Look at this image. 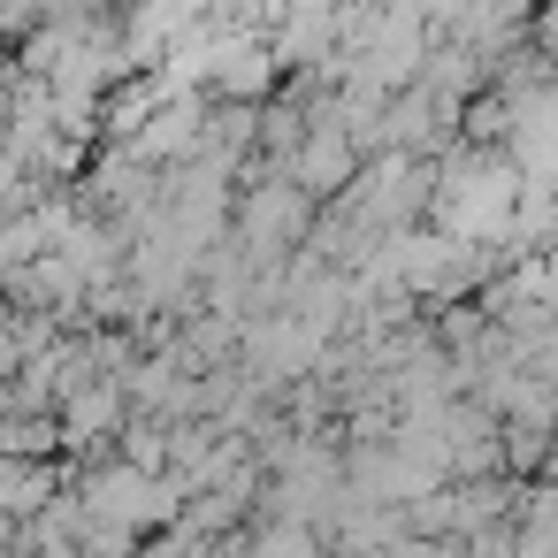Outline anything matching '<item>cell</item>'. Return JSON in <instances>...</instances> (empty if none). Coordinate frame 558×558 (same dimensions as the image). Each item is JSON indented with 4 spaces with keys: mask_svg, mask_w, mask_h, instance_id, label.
Here are the masks:
<instances>
[{
    "mask_svg": "<svg viewBox=\"0 0 558 558\" xmlns=\"http://www.w3.org/2000/svg\"><path fill=\"white\" fill-rule=\"evenodd\" d=\"M352 161H360V138H352L344 123H322V131L306 138V154H299V184H306V192H344Z\"/></svg>",
    "mask_w": 558,
    "mask_h": 558,
    "instance_id": "cell-2",
    "label": "cell"
},
{
    "mask_svg": "<svg viewBox=\"0 0 558 558\" xmlns=\"http://www.w3.org/2000/svg\"><path fill=\"white\" fill-rule=\"evenodd\" d=\"M123 413V390L116 383H100V390H85V398H70V436H108V421Z\"/></svg>",
    "mask_w": 558,
    "mask_h": 558,
    "instance_id": "cell-3",
    "label": "cell"
},
{
    "mask_svg": "<svg viewBox=\"0 0 558 558\" xmlns=\"http://www.w3.org/2000/svg\"><path fill=\"white\" fill-rule=\"evenodd\" d=\"M512 184H520V169H512L505 154H459L436 207H444V222H451L459 238H489V230H505V215H512Z\"/></svg>",
    "mask_w": 558,
    "mask_h": 558,
    "instance_id": "cell-1",
    "label": "cell"
}]
</instances>
